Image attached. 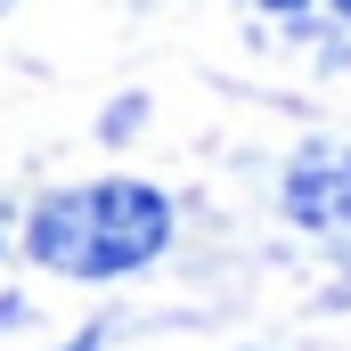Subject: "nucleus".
Returning <instances> with one entry per match:
<instances>
[{"label": "nucleus", "instance_id": "f257e3e1", "mask_svg": "<svg viewBox=\"0 0 351 351\" xmlns=\"http://www.w3.org/2000/svg\"><path fill=\"white\" fill-rule=\"evenodd\" d=\"M172 245V196L147 180H90L58 188L25 221V254L58 278H131Z\"/></svg>", "mask_w": 351, "mask_h": 351}, {"label": "nucleus", "instance_id": "f03ea898", "mask_svg": "<svg viewBox=\"0 0 351 351\" xmlns=\"http://www.w3.org/2000/svg\"><path fill=\"white\" fill-rule=\"evenodd\" d=\"M278 204L294 229H319V237H343L351 229V147L343 139H311L286 180H278Z\"/></svg>", "mask_w": 351, "mask_h": 351}, {"label": "nucleus", "instance_id": "7ed1b4c3", "mask_svg": "<svg viewBox=\"0 0 351 351\" xmlns=\"http://www.w3.org/2000/svg\"><path fill=\"white\" fill-rule=\"evenodd\" d=\"M262 16L286 33H351V0H262Z\"/></svg>", "mask_w": 351, "mask_h": 351}, {"label": "nucleus", "instance_id": "20e7f679", "mask_svg": "<svg viewBox=\"0 0 351 351\" xmlns=\"http://www.w3.org/2000/svg\"><path fill=\"white\" fill-rule=\"evenodd\" d=\"M0 8H8V0H0Z\"/></svg>", "mask_w": 351, "mask_h": 351}]
</instances>
